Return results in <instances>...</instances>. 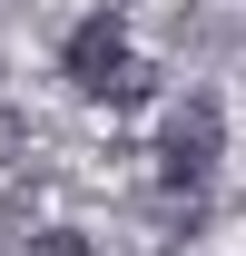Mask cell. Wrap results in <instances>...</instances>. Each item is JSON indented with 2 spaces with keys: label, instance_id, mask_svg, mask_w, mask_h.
I'll list each match as a JSON object with an SVG mask.
<instances>
[{
  "label": "cell",
  "instance_id": "3957f363",
  "mask_svg": "<svg viewBox=\"0 0 246 256\" xmlns=\"http://www.w3.org/2000/svg\"><path fill=\"white\" fill-rule=\"evenodd\" d=\"M89 98H98V108H148V98H158V69H148V60H118Z\"/></svg>",
  "mask_w": 246,
  "mask_h": 256
},
{
  "label": "cell",
  "instance_id": "7a4b0ae2",
  "mask_svg": "<svg viewBox=\"0 0 246 256\" xmlns=\"http://www.w3.org/2000/svg\"><path fill=\"white\" fill-rule=\"evenodd\" d=\"M118 60H128V20H118V10H89V20H79V30L60 40V79H69L79 98H89L98 79L118 69Z\"/></svg>",
  "mask_w": 246,
  "mask_h": 256
},
{
  "label": "cell",
  "instance_id": "6da1fadb",
  "mask_svg": "<svg viewBox=\"0 0 246 256\" xmlns=\"http://www.w3.org/2000/svg\"><path fill=\"white\" fill-rule=\"evenodd\" d=\"M148 158H158V178H168L178 197H197V188H207V168L226 158V108H216L207 89H187L178 108L158 118V148H148Z\"/></svg>",
  "mask_w": 246,
  "mask_h": 256
},
{
  "label": "cell",
  "instance_id": "277c9868",
  "mask_svg": "<svg viewBox=\"0 0 246 256\" xmlns=\"http://www.w3.org/2000/svg\"><path fill=\"white\" fill-rule=\"evenodd\" d=\"M30 256H98V246L79 236V226H40V236H30Z\"/></svg>",
  "mask_w": 246,
  "mask_h": 256
}]
</instances>
